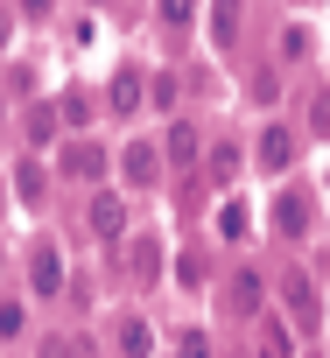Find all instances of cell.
Listing matches in <instances>:
<instances>
[{"instance_id":"ba28073f","label":"cell","mask_w":330,"mask_h":358,"mask_svg":"<svg viewBox=\"0 0 330 358\" xmlns=\"http://www.w3.org/2000/svg\"><path fill=\"white\" fill-rule=\"evenodd\" d=\"M29 281H36V295H57V288H64V260H57V246L36 253V274H29Z\"/></svg>"},{"instance_id":"5b68a950","label":"cell","mask_w":330,"mask_h":358,"mask_svg":"<svg viewBox=\"0 0 330 358\" xmlns=\"http://www.w3.org/2000/svg\"><path fill=\"white\" fill-rule=\"evenodd\" d=\"M281 295H288L295 323H316V288H309V274H302V267H288V274H281Z\"/></svg>"},{"instance_id":"9a60e30c","label":"cell","mask_w":330,"mask_h":358,"mask_svg":"<svg viewBox=\"0 0 330 358\" xmlns=\"http://www.w3.org/2000/svg\"><path fill=\"white\" fill-rule=\"evenodd\" d=\"M64 120L85 127V120H92V99H85V92H64Z\"/></svg>"},{"instance_id":"d6986e66","label":"cell","mask_w":330,"mask_h":358,"mask_svg":"<svg viewBox=\"0 0 330 358\" xmlns=\"http://www.w3.org/2000/svg\"><path fill=\"white\" fill-rule=\"evenodd\" d=\"M0 337H22V302H0Z\"/></svg>"},{"instance_id":"52a82bcc","label":"cell","mask_w":330,"mask_h":358,"mask_svg":"<svg viewBox=\"0 0 330 358\" xmlns=\"http://www.w3.org/2000/svg\"><path fill=\"white\" fill-rule=\"evenodd\" d=\"M260 162H267V169H288V162H295V134H288V127H267V134H260Z\"/></svg>"},{"instance_id":"6da1fadb","label":"cell","mask_w":330,"mask_h":358,"mask_svg":"<svg viewBox=\"0 0 330 358\" xmlns=\"http://www.w3.org/2000/svg\"><path fill=\"white\" fill-rule=\"evenodd\" d=\"M120 169H127V183H134V190H155V183H162V148L127 141V148H120Z\"/></svg>"},{"instance_id":"5bb4252c","label":"cell","mask_w":330,"mask_h":358,"mask_svg":"<svg viewBox=\"0 0 330 358\" xmlns=\"http://www.w3.org/2000/svg\"><path fill=\"white\" fill-rule=\"evenodd\" d=\"M15 190H22L29 204H43V190H50V176H43L36 162H22V176H15Z\"/></svg>"},{"instance_id":"ac0fdd59","label":"cell","mask_w":330,"mask_h":358,"mask_svg":"<svg viewBox=\"0 0 330 358\" xmlns=\"http://www.w3.org/2000/svg\"><path fill=\"white\" fill-rule=\"evenodd\" d=\"M218 225H225V239H239V232H246V204H225V211H218Z\"/></svg>"},{"instance_id":"4fadbf2b","label":"cell","mask_w":330,"mask_h":358,"mask_svg":"<svg viewBox=\"0 0 330 358\" xmlns=\"http://www.w3.org/2000/svg\"><path fill=\"white\" fill-rule=\"evenodd\" d=\"M260 358H295V337H288L281 323H267V330H260Z\"/></svg>"},{"instance_id":"30bf717a","label":"cell","mask_w":330,"mask_h":358,"mask_svg":"<svg viewBox=\"0 0 330 358\" xmlns=\"http://www.w3.org/2000/svg\"><path fill=\"white\" fill-rule=\"evenodd\" d=\"M120 351H127V358H148V351H155V337H148L141 316H120Z\"/></svg>"},{"instance_id":"7c38bea8","label":"cell","mask_w":330,"mask_h":358,"mask_svg":"<svg viewBox=\"0 0 330 358\" xmlns=\"http://www.w3.org/2000/svg\"><path fill=\"white\" fill-rule=\"evenodd\" d=\"M274 225H281V232H302V225H309V204H302V197H281V204H274Z\"/></svg>"},{"instance_id":"8fae6325","label":"cell","mask_w":330,"mask_h":358,"mask_svg":"<svg viewBox=\"0 0 330 358\" xmlns=\"http://www.w3.org/2000/svg\"><path fill=\"white\" fill-rule=\"evenodd\" d=\"M162 274V246L155 239H134V281H155Z\"/></svg>"},{"instance_id":"ffe728a7","label":"cell","mask_w":330,"mask_h":358,"mask_svg":"<svg viewBox=\"0 0 330 358\" xmlns=\"http://www.w3.org/2000/svg\"><path fill=\"white\" fill-rule=\"evenodd\" d=\"M183 358H211V337L204 330H183Z\"/></svg>"},{"instance_id":"e0dca14e","label":"cell","mask_w":330,"mask_h":358,"mask_svg":"<svg viewBox=\"0 0 330 358\" xmlns=\"http://www.w3.org/2000/svg\"><path fill=\"white\" fill-rule=\"evenodd\" d=\"M211 36H218V43H232V36H239V15H232V8H218V15H211Z\"/></svg>"},{"instance_id":"3957f363","label":"cell","mask_w":330,"mask_h":358,"mask_svg":"<svg viewBox=\"0 0 330 358\" xmlns=\"http://www.w3.org/2000/svg\"><path fill=\"white\" fill-rule=\"evenodd\" d=\"M64 176H78V183H99V176H106V148L71 141V148H64Z\"/></svg>"},{"instance_id":"9c48e42d","label":"cell","mask_w":330,"mask_h":358,"mask_svg":"<svg viewBox=\"0 0 330 358\" xmlns=\"http://www.w3.org/2000/svg\"><path fill=\"white\" fill-rule=\"evenodd\" d=\"M141 92H148V78H141V71H120V78H113V113H134Z\"/></svg>"},{"instance_id":"7a4b0ae2","label":"cell","mask_w":330,"mask_h":358,"mask_svg":"<svg viewBox=\"0 0 330 358\" xmlns=\"http://www.w3.org/2000/svg\"><path fill=\"white\" fill-rule=\"evenodd\" d=\"M260 302H267L260 274H253V267H239V274L225 281V309H232V316H260Z\"/></svg>"},{"instance_id":"8992f818","label":"cell","mask_w":330,"mask_h":358,"mask_svg":"<svg viewBox=\"0 0 330 358\" xmlns=\"http://www.w3.org/2000/svg\"><path fill=\"white\" fill-rule=\"evenodd\" d=\"M197 155H204V134H197L190 120H176V127H169V169H190Z\"/></svg>"},{"instance_id":"277c9868","label":"cell","mask_w":330,"mask_h":358,"mask_svg":"<svg viewBox=\"0 0 330 358\" xmlns=\"http://www.w3.org/2000/svg\"><path fill=\"white\" fill-rule=\"evenodd\" d=\"M92 232H99V239H120V232H127V204H120L113 190L92 197Z\"/></svg>"},{"instance_id":"2e32d148","label":"cell","mask_w":330,"mask_h":358,"mask_svg":"<svg viewBox=\"0 0 330 358\" xmlns=\"http://www.w3.org/2000/svg\"><path fill=\"white\" fill-rule=\"evenodd\" d=\"M43 358H92V351H85L78 337H50V344H43Z\"/></svg>"},{"instance_id":"44dd1931","label":"cell","mask_w":330,"mask_h":358,"mask_svg":"<svg viewBox=\"0 0 330 358\" xmlns=\"http://www.w3.org/2000/svg\"><path fill=\"white\" fill-rule=\"evenodd\" d=\"M323 316H330V309H323Z\"/></svg>"}]
</instances>
